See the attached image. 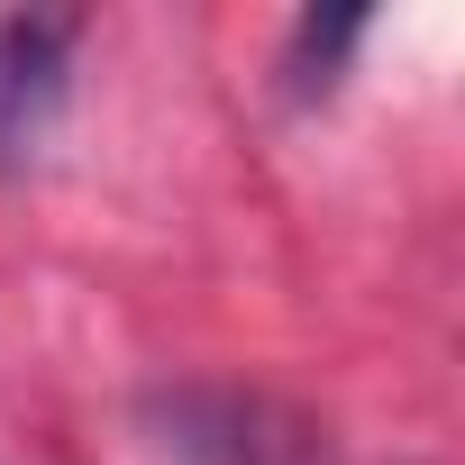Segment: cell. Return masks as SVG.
Wrapping results in <instances>:
<instances>
[{
	"label": "cell",
	"instance_id": "6da1fadb",
	"mask_svg": "<svg viewBox=\"0 0 465 465\" xmlns=\"http://www.w3.org/2000/svg\"><path fill=\"white\" fill-rule=\"evenodd\" d=\"M74 37H83V19H55V10L0 19V183L55 146V128L74 110Z\"/></svg>",
	"mask_w": 465,
	"mask_h": 465
},
{
	"label": "cell",
	"instance_id": "7a4b0ae2",
	"mask_svg": "<svg viewBox=\"0 0 465 465\" xmlns=\"http://www.w3.org/2000/svg\"><path fill=\"white\" fill-rule=\"evenodd\" d=\"M146 420H155L164 456H183V465H311V438L256 392L183 383V392H155Z\"/></svg>",
	"mask_w": 465,
	"mask_h": 465
},
{
	"label": "cell",
	"instance_id": "3957f363",
	"mask_svg": "<svg viewBox=\"0 0 465 465\" xmlns=\"http://www.w3.org/2000/svg\"><path fill=\"white\" fill-rule=\"evenodd\" d=\"M365 10H302L292 19V37H283V101H329L338 83H347V55L365 46Z\"/></svg>",
	"mask_w": 465,
	"mask_h": 465
}]
</instances>
